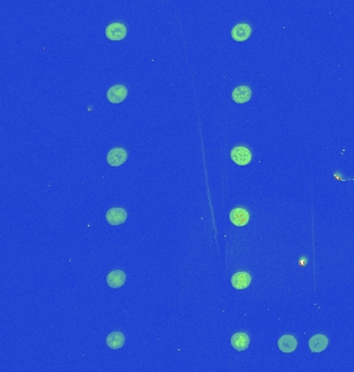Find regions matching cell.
Returning a JSON list of instances; mask_svg holds the SVG:
<instances>
[{
  "label": "cell",
  "instance_id": "277c9868",
  "mask_svg": "<svg viewBox=\"0 0 354 372\" xmlns=\"http://www.w3.org/2000/svg\"><path fill=\"white\" fill-rule=\"evenodd\" d=\"M128 96V89L123 85H114L109 88L107 98L111 103H120Z\"/></svg>",
  "mask_w": 354,
  "mask_h": 372
},
{
  "label": "cell",
  "instance_id": "8992f818",
  "mask_svg": "<svg viewBox=\"0 0 354 372\" xmlns=\"http://www.w3.org/2000/svg\"><path fill=\"white\" fill-rule=\"evenodd\" d=\"M328 346V338L323 334H316L309 340V347L312 353H321Z\"/></svg>",
  "mask_w": 354,
  "mask_h": 372
},
{
  "label": "cell",
  "instance_id": "9c48e42d",
  "mask_svg": "<svg viewBox=\"0 0 354 372\" xmlns=\"http://www.w3.org/2000/svg\"><path fill=\"white\" fill-rule=\"evenodd\" d=\"M278 346L283 353H293L297 347V340L293 335H283L278 341Z\"/></svg>",
  "mask_w": 354,
  "mask_h": 372
},
{
  "label": "cell",
  "instance_id": "ba28073f",
  "mask_svg": "<svg viewBox=\"0 0 354 372\" xmlns=\"http://www.w3.org/2000/svg\"><path fill=\"white\" fill-rule=\"evenodd\" d=\"M252 34V27L247 23L235 25L231 31V35L236 41H245Z\"/></svg>",
  "mask_w": 354,
  "mask_h": 372
},
{
  "label": "cell",
  "instance_id": "5bb4252c",
  "mask_svg": "<svg viewBox=\"0 0 354 372\" xmlns=\"http://www.w3.org/2000/svg\"><path fill=\"white\" fill-rule=\"evenodd\" d=\"M126 337L121 332H112L106 338V343L111 349H119L124 345Z\"/></svg>",
  "mask_w": 354,
  "mask_h": 372
},
{
  "label": "cell",
  "instance_id": "8fae6325",
  "mask_svg": "<svg viewBox=\"0 0 354 372\" xmlns=\"http://www.w3.org/2000/svg\"><path fill=\"white\" fill-rule=\"evenodd\" d=\"M127 280V275L121 270L111 271L107 276V284L112 288L121 287Z\"/></svg>",
  "mask_w": 354,
  "mask_h": 372
},
{
  "label": "cell",
  "instance_id": "52a82bcc",
  "mask_svg": "<svg viewBox=\"0 0 354 372\" xmlns=\"http://www.w3.org/2000/svg\"><path fill=\"white\" fill-rule=\"evenodd\" d=\"M252 282V276L248 272H237L231 277V283L235 289H246Z\"/></svg>",
  "mask_w": 354,
  "mask_h": 372
},
{
  "label": "cell",
  "instance_id": "30bf717a",
  "mask_svg": "<svg viewBox=\"0 0 354 372\" xmlns=\"http://www.w3.org/2000/svg\"><path fill=\"white\" fill-rule=\"evenodd\" d=\"M230 220L235 226H245L249 220V214L245 208H235L230 212Z\"/></svg>",
  "mask_w": 354,
  "mask_h": 372
},
{
  "label": "cell",
  "instance_id": "5b68a950",
  "mask_svg": "<svg viewBox=\"0 0 354 372\" xmlns=\"http://www.w3.org/2000/svg\"><path fill=\"white\" fill-rule=\"evenodd\" d=\"M127 35V27L122 23H112L106 28V36L111 40H121Z\"/></svg>",
  "mask_w": 354,
  "mask_h": 372
},
{
  "label": "cell",
  "instance_id": "7a4b0ae2",
  "mask_svg": "<svg viewBox=\"0 0 354 372\" xmlns=\"http://www.w3.org/2000/svg\"><path fill=\"white\" fill-rule=\"evenodd\" d=\"M106 219L111 225L122 224L128 219V212L126 211V209L119 208V207L111 208L106 213Z\"/></svg>",
  "mask_w": 354,
  "mask_h": 372
},
{
  "label": "cell",
  "instance_id": "4fadbf2b",
  "mask_svg": "<svg viewBox=\"0 0 354 372\" xmlns=\"http://www.w3.org/2000/svg\"><path fill=\"white\" fill-rule=\"evenodd\" d=\"M231 345L237 351H244L249 345V337L246 333H235L231 338Z\"/></svg>",
  "mask_w": 354,
  "mask_h": 372
},
{
  "label": "cell",
  "instance_id": "6da1fadb",
  "mask_svg": "<svg viewBox=\"0 0 354 372\" xmlns=\"http://www.w3.org/2000/svg\"><path fill=\"white\" fill-rule=\"evenodd\" d=\"M231 159L238 165H247L252 161V152L245 146H237L231 150Z\"/></svg>",
  "mask_w": 354,
  "mask_h": 372
},
{
  "label": "cell",
  "instance_id": "3957f363",
  "mask_svg": "<svg viewBox=\"0 0 354 372\" xmlns=\"http://www.w3.org/2000/svg\"><path fill=\"white\" fill-rule=\"evenodd\" d=\"M128 159V152L121 147L113 148L107 154V161L111 167H119Z\"/></svg>",
  "mask_w": 354,
  "mask_h": 372
},
{
  "label": "cell",
  "instance_id": "7c38bea8",
  "mask_svg": "<svg viewBox=\"0 0 354 372\" xmlns=\"http://www.w3.org/2000/svg\"><path fill=\"white\" fill-rule=\"evenodd\" d=\"M252 97V90L248 86H238L232 91V99L236 103H246Z\"/></svg>",
  "mask_w": 354,
  "mask_h": 372
}]
</instances>
